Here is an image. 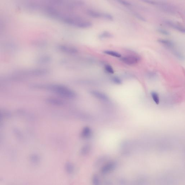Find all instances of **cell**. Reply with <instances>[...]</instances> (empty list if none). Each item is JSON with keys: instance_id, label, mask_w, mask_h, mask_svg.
I'll return each instance as SVG.
<instances>
[{"instance_id": "277c9868", "label": "cell", "mask_w": 185, "mask_h": 185, "mask_svg": "<svg viewBox=\"0 0 185 185\" xmlns=\"http://www.w3.org/2000/svg\"><path fill=\"white\" fill-rule=\"evenodd\" d=\"M121 61L128 65H134L138 63L140 60V58L134 56H128L120 58Z\"/></svg>"}, {"instance_id": "3957f363", "label": "cell", "mask_w": 185, "mask_h": 185, "mask_svg": "<svg viewBox=\"0 0 185 185\" xmlns=\"http://www.w3.org/2000/svg\"><path fill=\"white\" fill-rule=\"evenodd\" d=\"M58 49L61 52L70 55L76 54L79 52L78 49L76 47L64 44L58 46Z\"/></svg>"}, {"instance_id": "7c38bea8", "label": "cell", "mask_w": 185, "mask_h": 185, "mask_svg": "<svg viewBox=\"0 0 185 185\" xmlns=\"http://www.w3.org/2000/svg\"><path fill=\"white\" fill-rule=\"evenodd\" d=\"M113 37V35L108 32H104L99 35L98 37L101 39H110Z\"/></svg>"}, {"instance_id": "4fadbf2b", "label": "cell", "mask_w": 185, "mask_h": 185, "mask_svg": "<svg viewBox=\"0 0 185 185\" xmlns=\"http://www.w3.org/2000/svg\"><path fill=\"white\" fill-rule=\"evenodd\" d=\"M103 53L108 56H114L115 57L120 58L122 57L121 55L117 52L111 51V50H105L103 51Z\"/></svg>"}, {"instance_id": "7a4b0ae2", "label": "cell", "mask_w": 185, "mask_h": 185, "mask_svg": "<svg viewBox=\"0 0 185 185\" xmlns=\"http://www.w3.org/2000/svg\"><path fill=\"white\" fill-rule=\"evenodd\" d=\"M45 88L65 98L73 99L75 98L76 93L74 91L64 85L59 84L47 85Z\"/></svg>"}, {"instance_id": "ffe728a7", "label": "cell", "mask_w": 185, "mask_h": 185, "mask_svg": "<svg viewBox=\"0 0 185 185\" xmlns=\"http://www.w3.org/2000/svg\"><path fill=\"white\" fill-rule=\"evenodd\" d=\"M135 15L137 18H138V19L141 20L143 21H146V19H145L143 17L141 16V15L139 14L136 13Z\"/></svg>"}, {"instance_id": "30bf717a", "label": "cell", "mask_w": 185, "mask_h": 185, "mask_svg": "<svg viewBox=\"0 0 185 185\" xmlns=\"http://www.w3.org/2000/svg\"><path fill=\"white\" fill-rule=\"evenodd\" d=\"M157 41L160 44L170 49H173L175 46L173 42L169 40L160 39H158Z\"/></svg>"}, {"instance_id": "52a82bcc", "label": "cell", "mask_w": 185, "mask_h": 185, "mask_svg": "<svg viewBox=\"0 0 185 185\" xmlns=\"http://www.w3.org/2000/svg\"><path fill=\"white\" fill-rule=\"evenodd\" d=\"M91 94L94 97L96 98L100 99V100L103 101H107L108 100V98L106 95L100 91L95 90H92L90 91Z\"/></svg>"}, {"instance_id": "ac0fdd59", "label": "cell", "mask_w": 185, "mask_h": 185, "mask_svg": "<svg viewBox=\"0 0 185 185\" xmlns=\"http://www.w3.org/2000/svg\"><path fill=\"white\" fill-rule=\"evenodd\" d=\"M112 80L113 82H114V83L117 84H121L122 83V80L118 77H113L112 78Z\"/></svg>"}, {"instance_id": "9a60e30c", "label": "cell", "mask_w": 185, "mask_h": 185, "mask_svg": "<svg viewBox=\"0 0 185 185\" xmlns=\"http://www.w3.org/2000/svg\"><path fill=\"white\" fill-rule=\"evenodd\" d=\"M104 69L105 71L110 74H113L114 73V70L110 65H105Z\"/></svg>"}, {"instance_id": "8fae6325", "label": "cell", "mask_w": 185, "mask_h": 185, "mask_svg": "<svg viewBox=\"0 0 185 185\" xmlns=\"http://www.w3.org/2000/svg\"><path fill=\"white\" fill-rule=\"evenodd\" d=\"M47 101L49 103L53 105L60 106L63 104V102L60 99L55 98H50L47 99Z\"/></svg>"}, {"instance_id": "2e32d148", "label": "cell", "mask_w": 185, "mask_h": 185, "mask_svg": "<svg viewBox=\"0 0 185 185\" xmlns=\"http://www.w3.org/2000/svg\"><path fill=\"white\" fill-rule=\"evenodd\" d=\"M174 54L176 56L177 58L180 60H183L184 59V56L179 52L177 51V50H174L173 51Z\"/></svg>"}, {"instance_id": "d6986e66", "label": "cell", "mask_w": 185, "mask_h": 185, "mask_svg": "<svg viewBox=\"0 0 185 185\" xmlns=\"http://www.w3.org/2000/svg\"><path fill=\"white\" fill-rule=\"evenodd\" d=\"M118 2L120 3L121 4H123V5L126 6H130L131 4L127 2L126 1H117Z\"/></svg>"}, {"instance_id": "5bb4252c", "label": "cell", "mask_w": 185, "mask_h": 185, "mask_svg": "<svg viewBox=\"0 0 185 185\" xmlns=\"http://www.w3.org/2000/svg\"><path fill=\"white\" fill-rule=\"evenodd\" d=\"M151 96L155 104L157 105L159 104L160 103V98H159L158 94L157 93L155 92V91H152L151 93Z\"/></svg>"}, {"instance_id": "ba28073f", "label": "cell", "mask_w": 185, "mask_h": 185, "mask_svg": "<svg viewBox=\"0 0 185 185\" xmlns=\"http://www.w3.org/2000/svg\"><path fill=\"white\" fill-rule=\"evenodd\" d=\"M92 130L89 127H85L82 129L81 133V136L84 139L90 138L92 135Z\"/></svg>"}, {"instance_id": "8992f818", "label": "cell", "mask_w": 185, "mask_h": 185, "mask_svg": "<svg viewBox=\"0 0 185 185\" xmlns=\"http://www.w3.org/2000/svg\"><path fill=\"white\" fill-rule=\"evenodd\" d=\"M52 60L51 56L49 55H44L38 58L37 61L38 63L41 65H46L50 63Z\"/></svg>"}, {"instance_id": "6da1fadb", "label": "cell", "mask_w": 185, "mask_h": 185, "mask_svg": "<svg viewBox=\"0 0 185 185\" xmlns=\"http://www.w3.org/2000/svg\"><path fill=\"white\" fill-rule=\"evenodd\" d=\"M57 20L63 23L77 28L87 29L92 26V23L88 20L75 15L63 14L61 13Z\"/></svg>"}, {"instance_id": "5b68a950", "label": "cell", "mask_w": 185, "mask_h": 185, "mask_svg": "<svg viewBox=\"0 0 185 185\" xmlns=\"http://www.w3.org/2000/svg\"><path fill=\"white\" fill-rule=\"evenodd\" d=\"M87 13L89 16L94 18H103L108 20V14L102 13L98 12L97 11L88 9L87 11Z\"/></svg>"}, {"instance_id": "e0dca14e", "label": "cell", "mask_w": 185, "mask_h": 185, "mask_svg": "<svg viewBox=\"0 0 185 185\" xmlns=\"http://www.w3.org/2000/svg\"><path fill=\"white\" fill-rule=\"evenodd\" d=\"M157 31L158 32L162 34L165 35V36H169L170 34V33L169 31L164 30V29L159 28L157 29Z\"/></svg>"}, {"instance_id": "9c48e42d", "label": "cell", "mask_w": 185, "mask_h": 185, "mask_svg": "<svg viewBox=\"0 0 185 185\" xmlns=\"http://www.w3.org/2000/svg\"><path fill=\"white\" fill-rule=\"evenodd\" d=\"M166 23L167 25L172 27L173 28L178 30V31L180 32L184 33H185V31L184 27L181 26L171 21H166Z\"/></svg>"}, {"instance_id": "44dd1931", "label": "cell", "mask_w": 185, "mask_h": 185, "mask_svg": "<svg viewBox=\"0 0 185 185\" xmlns=\"http://www.w3.org/2000/svg\"><path fill=\"white\" fill-rule=\"evenodd\" d=\"M156 75V74L153 72H150L148 73V76L150 77H154Z\"/></svg>"}]
</instances>
